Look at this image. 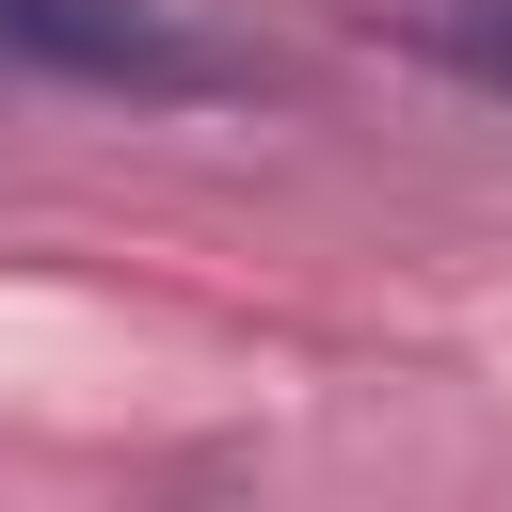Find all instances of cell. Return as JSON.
Returning <instances> with one entry per match:
<instances>
[{"label":"cell","mask_w":512,"mask_h":512,"mask_svg":"<svg viewBox=\"0 0 512 512\" xmlns=\"http://www.w3.org/2000/svg\"><path fill=\"white\" fill-rule=\"evenodd\" d=\"M0 80H64V96H256V48H224L192 0H0Z\"/></svg>","instance_id":"1"},{"label":"cell","mask_w":512,"mask_h":512,"mask_svg":"<svg viewBox=\"0 0 512 512\" xmlns=\"http://www.w3.org/2000/svg\"><path fill=\"white\" fill-rule=\"evenodd\" d=\"M384 48H416L464 96H512V0H384Z\"/></svg>","instance_id":"2"}]
</instances>
